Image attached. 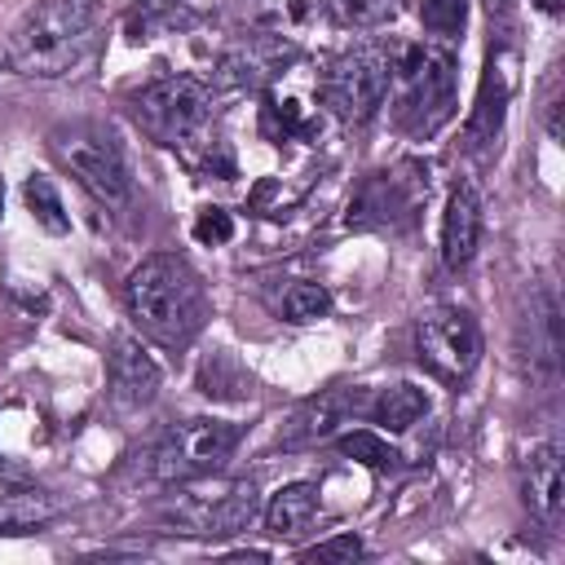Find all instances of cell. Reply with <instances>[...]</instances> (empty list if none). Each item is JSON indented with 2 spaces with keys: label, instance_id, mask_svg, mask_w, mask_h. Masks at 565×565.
<instances>
[{
  "label": "cell",
  "instance_id": "6da1fadb",
  "mask_svg": "<svg viewBox=\"0 0 565 565\" xmlns=\"http://www.w3.org/2000/svg\"><path fill=\"white\" fill-rule=\"evenodd\" d=\"M124 300H128V313L141 327V335H150L154 344H168V349L190 344L194 331L203 327V309H207L199 274L190 269L185 256H172V252L146 256L128 274Z\"/></svg>",
  "mask_w": 565,
  "mask_h": 565
},
{
  "label": "cell",
  "instance_id": "7a4b0ae2",
  "mask_svg": "<svg viewBox=\"0 0 565 565\" xmlns=\"http://www.w3.org/2000/svg\"><path fill=\"white\" fill-rule=\"evenodd\" d=\"M97 22H102L97 0H40L9 40V66L40 79L66 75L93 49Z\"/></svg>",
  "mask_w": 565,
  "mask_h": 565
},
{
  "label": "cell",
  "instance_id": "3957f363",
  "mask_svg": "<svg viewBox=\"0 0 565 565\" xmlns=\"http://www.w3.org/2000/svg\"><path fill=\"white\" fill-rule=\"evenodd\" d=\"M132 115L150 141L185 150L212 128V88L199 75H163L132 97Z\"/></svg>",
  "mask_w": 565,
  "mask_h": 565
},
{
  "label": "cell",
  "instance_id": "277c9868",
  "mask_svg": "<svg viewBox=\"0 0 565 565\" xmlns=\"http://www.w3.org/2000/svg\"><path fill=\"white\" fill-rule=\"evenodd\" d=\"M185 490L172 494V503L163 508V521L172 525V534H199V539H221V534H238L252 525V516L260 512V494L252 481H234V477H190L181 481Z\"/></svg>",
  "mask_w": 565,
  "mask_h": 565
},
{
  "label": "cell",
  "instance_id": "5b68a950",
  "mask_svg": "<svg viewBox=\"0 0 565 565\" xmlns=\"http://www.w3.org/2000/svg\"><path fill=\"white\" fill-rule=\"evenodd\" d=\"M393 84V53L384 44H358L327 62L318 93L322 106L340 119H371L384 106V93Z\"/></svg>",
  "mask_w": 565,
  "mask_h": 565
},
{
  "label": "cell",
  "instance_id": "8992f818",
  "mask_svg": "<svg viewBox=\"0 0 565 565\" xmlns=\"http://www.w3.org/2000/svg\"><path fill=\"white\" fill-rule=\"evenodd\" d=\"M393 79L402 84V119L415 132H433L455 106V53L441 44H411L393 57Z\"/></svg>",
  "mask_w": 565,
  "mask_h": 565
},
{
  "label": "cell",
  "instance_id": "52a82bcc",
  "mask_svg": "<svg viewBox=\"0 0 565 565\" xmlns=\"http://www.w3.org/2000/svg\"><path fill=\"white\" fill-rule=\"evenodd\" d=\"M53 150L57 159L79 177V185L106 203H124L128 199V168L124 154L115 146V137L97 124H62L53 128Z\"/></svg>",
  "mask_w": 565,
  "mask_h": 565
},
{
  "label": "cell",
  "instance_id": "ba28073f",
  "mask_svg": "<svg viewBox=\"0 0 565 565\" xmlns=\"http://www.w3.org/2000/svg\"><path fill=\"white\" fill-rule=\"evenodd\" d=\"M238 446V424L230 419H185L177 424L154 450V477L163 486H181L221 468V459Z\"/></svg>",
  "mask_w": 565,
  "mask_h": 565
},
{
  "label": "cell",
  "instance_id": "9c48e42d",
  "mask_svg": "<svg viewBox=\"0 0 565 565\" xmlns=\"http://www.w3.org/2000/svg\"><path fill=\"white\" fill-rule=\"evenodd\" d=\"M419 362L441 380H463L481 358V331L468 309H433L415 327Z\"/></svg>",
  "mask_w": 565,
  "mask_h": 565
},
{
  "label": "cell",
  "instance_id": "30bf717a",
  "mask_svg": "<svg viewBox=\"0 0 565 565\" xmlns=\"http://www.w3.org/2000/svg\"><path fill=\"white\" fill-rule=\"evenodd\" d=\"M296 57L291 44L274 40V35H247L238 44H230L216 62V84L221 88H260L269 79H278V71Z\"/></svg>",
  "mask_w": 565,
  "mask_h": 565
},
{
  "label": "cell",
  "instance_id": "8fae6325",
  "mask_svg": "<svg viewBox=\"0 0 565 565\" xmlns=\"http://www.w3.org/2000/svg\"><path fill=\"white\" fill-rule=\"evenodd\" d=\"M159 380H163V371H159V362L146 353V344H141L137 335L119 331L115 344H110V397H115V406L132 411V406L154 402Z\"/></svg>",
  "mask_w": 565,
  "mask_h": 565
},
{
  "label": "cell",
  "instance_id": "7c38bea8",
  "mask_svg": "<svg viewBox=\"0 0 565 565\" xmlns=\"http://www.w3.org/2000/svg\"><path fill=\"white\" fill-rule=\"evenodd\" d=\"M477 238H481V203H477V190L468 181H459L446 194V212H441V260H446V269H463L477 256Z\"/></svg>",
  "mask_w": 565,
  "mask_h": 565
},
{
  "label": "cell",
  "instance_id": "4fadbf2b",
  "mask_svg": "<svg viewBox=\"0 0 565 565\" xmlns=\"http://www.w3.org/2000/svg\"><path fill=\"white\" fill-rule=\"evenodd\" d=\"M521 490H525L530 512H534L543 525H556V521H561V508H565V481H561V450H556L552 441H547V446H534V450L525 455Z\"/></svg>",
  "mask_w": 565,
  "mask_h": 565
},
{
  "label": "cell",
  "instance_id": "5bb4252c",
  "mask_svg": "<svg viewBox=\"0 0 565 565\" xmlns=\"http://www.w3.org/2000/svg\"><path fill=\"white\" fill-rule=\"evenodd\" d=\"M349 411H358V393H349V388L322 393V397L305 402V406L291 415V424H287V433H282V446H313V441H327V437L349 419Z\"/></svg>",
  "mask_w": 565,
  "mask_h": 565
},
{
  "label": "cell",
  "instance_id": "9a60e30c",
  "mask_svg": "<svg viewBox=\"0 0 565 565\" xmlns=\"http://www.w3.org/2000/svg\"><path fill=\"white\" fill-rule=\"evenodd\" d=\"M313 516H318V486H309V481L282 486V490L269 499V508H265V525H269V534H278V539H291V534L309 530Z\"/></svg>",
  "mask_w": 565,
  "mask_h": 565
},
{
  "label": "cell",
  "instance_id": "2e32d148",
  "mask_svg": "<svg viewBox=\"0 0 565 565\" xmlns=\"http://www.w3.org/2000/svg\"><path fill=\"white\" fill-rule=\"evenodd\" d=\"M49 516H57V499L49 490L35 486H18V490H0V534H22L44 525Z\"/></svg>",
  "mask_w": 565,
  "mask_h": 565
},
{
  "label": "cell",
  "instance_id": "e0dca14e",
  "mask_svg": "<svg viewBox=\"0 0 565 565\" xmlns=\"http://www.w3.org/2000/svg\"><path fill=\"white\" fill-rule=\"evenodd\" d=\"M181 22H185V0H132V9L124 18V31H128L132 44H141V40L168 35Z\"/></svg>",
  "mask_w": 565,
  "mask_h": 565
},
{
  "label": "cell",
  "instance_id": "ac0fdd59",
  "mask_svg": "<svg viewBox=\"0 0 565 565\" xmlns=\"http://www.w3.org/2000/svg\"><path fill=\"white\" fill-rule=\"evenodd\" d=\"M424 411H428L424 388H415V384H388V388L375 397L371 419H375V424H384V428H393V433H402V428L419 424V419H424Z\"/></svg>",
  "mask_w": 565,
  "mask_h": 565
},
{
  "label": "cell",
  "instance_id": "d6986e66",
  "mask_svg": "<svg viewBox=\"0 0 565 565\" xmlns=\"http://www.w3.org/2000/svg\"><path fill=\"white\" fill-rule=\"evenodd\" d=\"M22 199H26L31 216H35L49 234H66V230H71V216H66V207H62V199H57V190H53V181H49L44 172H31V177H26Z\"/></svg>",
  "mask_w": 565,
  "mask_h": 565
},
{
  "label": "cell",
  "instance_id": "ffe728a7",
  "mask_svg": "<svg viewBox=\"0 0 565 565\" xmlns=\"http://www.w3.org/2000/svg\"><path fill=\"white\" fill-rule=\"evenodd\" d=\"M340 455H349V459H358V463H366V468H393L402 455L380 437V433H371V428H353V433H344L340 441Z\"/></svg>",
  "mask_w": 565,
  "mask_h": 565
},
{
  "label": "cell",
  "instance_id": "44dd1931",
  "mask_svg": "<svg viewBox=\"0 0 565 565\" xmlns=\"http://www.w3.org/2000/svg\"><path fill=\"white\" fill-rule=\"evenodd\" d=\"M331 309V291L322 282H296L287 296H282V318L287 322H313Z\"/></svg>",
  "mask_w": 565,
  "mask_h": 565
},
{
  "label": "cell",
  "instance_id": "7402d4cb",
  "mask_svg": "<svg viewBox=\"0 0 565 565\" xmlns=\"http://www.w3.org/2000/svg\"><path fill=\"white\" fill-rule=\"evenodd\" d=\"M419 18L433 35H459L468 22V0H419Z\"/></svg>",
  "mask_w": 565,
  "mask_h": 565
},
{
  "label": "cell",
  "instance_id": "603a6c76",
  "mask_svg": "<svg viewBox=\"0 0 565 565\" xmlns=\"http://www.w3.org/2000/svg\"><path fill=\"white\" fill-rule=\"evenodd\" d=\"M327 9L340 26H371L393 9V0H327Z\"/></svg>",
  "mask_w": 565,
  "mask_h": 565
},
{
  "label": "cell",
  "instance_id": "cb8c5ba5",
  "mask_svg": "<svg viewBox=\"0 0 565 565\" xmlns=\"http://www.w3.org/2000/svg\"><path fill=\"white\" fill-rule=\"evenodd\" d=\"M194 238H199L203 247H221V243H230V238H234V221H230V212H225V207H207V212H199V221H194Z\"/></svg>",
  "mask_w": 565,
  "mask_h": 565
},
{
  "label": "cell",
  "instance_id": "d4e9b609",
  "mask_svg": "<svg viewBox=\"0 0 565 565\" xmlns=\"http://www.w3.org/2000/svg\"><path fill=\"white\" fill-rule=\"evenodd\" d=\"M353 556H362L358 534H335V539H327V543L305 552V561H353Z\"/></svg>",
  "mask_w": 565,
  "mask_h": 565
},
{
  "label": "cell",
  "instance_id": "484cf974",
  "mask_svg": "<svg viewBox=\"0 0 565 565\" xmlns=\"http://www.w3.org/2000/svg\"><path fill=\"white\" fill-rule=\"evenodd\" d=\"M0 212H4V177H0Z\"/></svg>",
  "mask_w": 565,
  "mask_h": 565
}]
</instances>
